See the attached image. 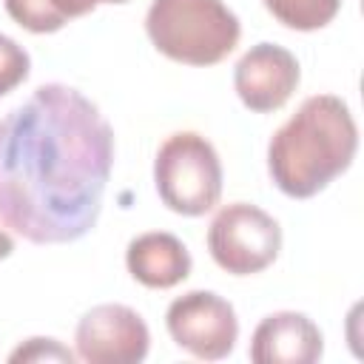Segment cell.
I'll list each match as a JSON object with an SVG mask.
<instances>
[{"mask_svg": "<svg viewBox=\"0 0 364 364\" xmlns=\"http://www.w3.org/2000/svg\"><path fill=\"white\" fill-rule=\"evenodd\" d=\"M154 185L162 205L179 216H202L222 196V162L196 131L171 134L154 159Z\"/></svg>", "mask_w": 364, "mask_h": 364, "instance_id": "obj_4", "label": "cell"}, {"mask_svg": "<svg viewBox=\"0 0 364 364\" xmlns=\"http://www.w3.org/2000/svg\"><path fill=\"white\" fill-rule=\"evenodd\" d=\"M31 71V57L23 46H17L11 37L0 34V97L14 91L20 82H26Z\"/></svg>", "mask_w": 364, "mask_h": 364, "instance_id": "obj_12", "label": "cell"}, {"mask_svg": "<svg viewBox=\"0 0 364 364\" xmlns=\"http://www.w3.org/2000/svg\"><path fill=\"white\" fill-rule=\"evenodd\" d=\"M264 9L293 31H316L333 23L341 0H262Z\"/></svg>", "mask_w": 364, "mask_h": 364, "instance_id": "obj_11", "label": "cell"}, {"mask_svg": "<svg viewBox=\"0 0 364 364\" xmlns=\"http://www.w3.org/2000/svg\"><path fill=\"white\" fill-rule=\"evenodd\" d=\"M358 151V128L336 94L307 97L270 136L267 173L290 199H310L341 176Z\"/></svg>", "mask_w": 364, "mask_h": 364, "instance_id": "obj_2", "label": "cell"}, {"mask_svg": "<svg viewBox=\"0 0 364 364\" xmlns=\"http://www.w3.org/2000/svg\"><path fill=\"white\" fill-rule=\"evenodd\" d=\"M114 131L71 85L46 82L0 117V222L31 245L82 239L100 219Z\"/></svg>", "mask_w": 364, "mask_h": 364, "instance_id": "obj_1", "label": "cell"}, {"mask_svg": "<svg viewBox=\"0 0 364 364\" xmlns=\"http://www.w3.org/2000/svg\"><path fill=\"white\" fill-rule=\"evenodd\" d=\"M165 327L176 347L202 358H228L239 338V318L228 299L210 290H191L168 304Z\"/></svg>", "mask_w": 364, "mask_h": 364, "instance_id": "obj_6", "label": "cell"}, {"mask_svg": "<svg viewBox=\"0 0 364 364\" xmlns=\"http://www.w3.org/2000/svg\"><path fill=\"white\" fill-rule=\"evenodd\" d=\"M74 358H77V353L63 347L57 338H28L9 355L11 364H20V361H65V364H71Z\"/></svg>", "mask_w": 364, "mask_h": 364, "instance_id": "obj_13", "label": "cell"}, {"mask_svg": "<svg viewBox=\"0 0 364 364\" xmlns=\"http://www.w3.org/2000/svg\"><path fill=\"white\" fill-rule=\"evenodd\" d=\"M145 31L159 54L185 65H216L242 37L239 17L222 0H151Z\"/></svg>", "mask_w": 364, "mask_h": 364, "instance_id": "obj_3", "label": "cell"}, {"mask_svg": "<svg viewBox=\"0 0 364 364\" xmlns=\"http://www.w3.org/2000/svg\"><path fill=\"white\" fill-rule=\"evenodd\" d=\"M11 253H14V239H11V233H6L0 228V259H9Z\"/></svg>", "mask_w": 364, "mask_h": 364, "instance_id": "obj_15", "label": "cell"}, {"mask_svg": "<svg viewBox=\"0 0 364 364\" xmlns=\"http://www.w3.org/2000/svg\"><path fill=\"white\" fill-rule=\"evenodd\" d=\"M324 353V338L316 321L296 310L264 316L250 336V361L256 364H313Z\"/></svg>", "mask_w": 364, "mask_h": 364, "instance_id": "obj_9", "label": "cell"}, {"mask_svg": "<svg viewBox=\"0 0 364 364\" xmlns=\"http://www.w3.org/2000/svg\"><path fill=\"white\" fill-rule=\"evenodd\" d=\"M282 250L279 222L250 202H230L216 210L208 228V253L230 276L262 273Z\"/></svg>", "mask_w": 364, "mask_h": 364, "instance_id": "obj_5", "label": "cell"}, {"mask_svg": "<svg viewBox=\"0 0 364 364\" xmlns=\"http://www.w3.org/2000/svg\"><path fill=\"white\" fill-rule=\"evenodd\" d=\"M299 60L276 43L250 46L233 68V88L245 108L256 114L279 111L299 88Z\"/></svg>", "mask_w": 364, "mask_h": 364, "instance_id": "obj_8", "label": "cell"}, {"mask_svg": "<svg viewBox=\"0 0 364 364\" xmlns=\"http://www.w3.org/2000/svg\"><path fill=\"white\" fill-rule=\"evenodd\" d=\"M148 347V324L125 304H97L77 321L74 353L85 364H139Z\"/></svg>", "mask_w": 364, "mask_h": 364, "instance_id": "obj_7", "label": "cell"}, {"mask_svg": "<svg viewBox=\"0 0 364 364\" xmlns=\"http://www.w3.org/2000/svg\"><path fill=\"white\" fill-rule=\"evenodd\" d=\"M191 253L173 233L148 230L128 242L125 247V267L128 273L151 290L176 287L191 276Z\"/></svg>", "mask_w": 364, "mask_h": 364, "instance_id": "obj_10", "label": "cell"}, {"mask_svg": "<svg viewBox=\"0 0 364 364\" xmlns=\"http://www.w3.org/2000/svg\"><path fill=\"white\" fill-rule=\"evenodd\" d=\"M100 3H128V0H51V6H54V11L68 23V20H74V17H82V14H88V11H94Z\"/></svg>", "mask_w": 364, "mask_h": 364, "instance_id": "obj_14", "label": "cell"}]
</instances>
